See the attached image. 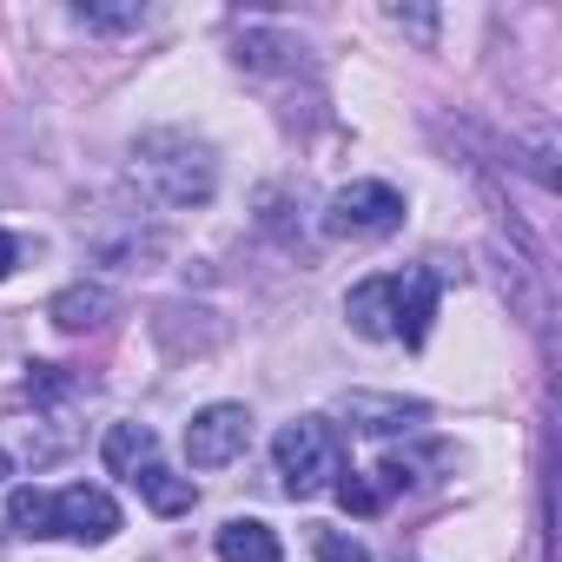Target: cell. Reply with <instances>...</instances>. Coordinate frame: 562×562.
Returning a JSON list of instances; mask_svg holds the SVG:
<instances>
[{"instance_id": "1", "label": "cell", "mask_w": 562, "mask_h": 562, "mask_svg": "<svg viewBox=\"0 0 562 562\" xmlns=\"http://www.w3.org/2000/svg\"><path fill=\"white\" fill-rule=\"evenodd\" d=\"M133 179H139L159 205H179V212H186V205H205V199L218 192V159H212L205 139L159 126V133H139V139H133Z\"/></svg>"}, {"instance_id": "2", "label": "cell", "mask_w": 562, "mask_h": 562, "mask_svg": "<svg viewBox=\"0 0 562 562\" xmlns=\"http://www.w3.org/2000/svg\"><path fill=\"white\" fill-rule=\"evenodd\" d=\"M271 463H278V483H285L292 503H312L325 490H338L345 476V443L325 417H299L271 437Z\"/></svg>"}, {"instance_id": "3", "label": "cell", "mask_w": 562, "mask_h": 562, "mask_svg": "<svg viewBox=\"0 0 562 562\" xmlns=\"http://www.w3.org/2000/svg\"><path fill=\"white\" fill-rule=\"evenodd\" d=\"M397 225H404V192L384 186V179H351L325 205V232L331 238H391Z\"/></svg>"}, {"instance_id": "4", "label": "cell", "mask_w": 562, "mask_h": 562, "mask_svg": "<svg viewBox=\"0 0 562 562\" xmlns=\"http://www.w3.org/2000/svg\"><path fill=\"white\" fill-rule=\"evenodd\" d=\"M251 450V411L245 404H205L192 424H186V457L192 470H225Z\"/></svg>"}, {"instance_id": "5", "label": "cell", "mask_w": 562, "mask_h": 562, "mask_svg": "<svg viewBox=\"0 0 562 562\" xmlns=\"http://www.w3.org/2000/svg\"><path fill=\"white\" fill-rule=\"evenodd\" d=\"M54 536H67V542H106V536H120V503L106 490H93V483H67L54 496Z\"/></svg>"}, {"instance_id": "6", "label": "cell", "mask_w": 562, "mask_h": 562, "mask_svg": "<svg viewBox=\"0 0 562 562\" xmlns=\"http://www.w3.org/2000/svg\"><path fill=\"white\" fill-rule=\"evenodd\" d=\"M345 318H351V331L371 338V345L397 338V278H358V285L345 292Z\"/></svg>"}, {"instance_id": "7", "label": "cell", "mask_w": 562, "mask_h": 562, "mask_svg": "<svg viewBox=\"0 0 562 562\" xmlns=\"http://www.w3.org/2000/svg\"><path fill=\"white\" fill-rule=\"evenodd\" d=\"M113 312H120V292H113V285H100V278H80V285H67V292L47 305V318H54L67 338H80V331H100Z\"/></svg>"}, {"instance_id": "8", "label": "cell", "mask_w": 562, "mask_h": 562, "mask_svg": "<svg viewBox=\"0 0 562 562\" xmlns=\"http://www.w3.org/2000/svg\"><path fill=\"white\" fill-rule=\"evenodd\" d=\"M430 318H437V271L430 265H411L397 278V338L417 351L430 338Z\"/></svg>"}, {"instance_id": "9", "label": "cell", "mask_w": 562, "mask_h": 562, "mask_svg": "<svg viewBox=\"0 0 562 562\" xmlns=\"http://www.w3.org/2000/svg\"><path fill=\"white\" fill-rule=\"evenodd\" d=\"M345 417H351V430L391 437V430H411V424H424V417H430V404H417V397H378V391H351V397H345Z\"/></svg>"}, {"instance_id": "10", "label": "cell", "mask_w": 562, "mask_h": 562, "mask_svg": "<svg viewBox=\"0 0 562 562\" xmlns=\"http://www.w3.org/2000/svg\"><path fill=\"white\" fill-rule=\"evenodd\" d=\"M153 450H159V437H153L146 424H113V430L100 437V463H106L113 476H126V483L153 463Z\"/></svg>"}, {"instance_id": "11", "label": "cell", "mask_w": 562, "mask_h": 562, "mask_svg": "<svg viewBox=\"0 0 562 562\" xmlns=\"http://www.w3.org/2000/svg\"><path fill=\"white\" fill-rule=\"evenodd\" d=\"M133 490H139V496H146V509H159V516H186V509L199 503V483H192V476H179V470H166L159 457L133 476Z\"/></svg>"}, {"instance_id": "12", "label": "cell", "mask_w": 562, "mask_h": 562, "mask_svg": "<svg viewBox=\"0 0 562 562\" xmlns=\"http://www.w3.org/2000/svg\"><path fill=\"white\" fill-rule=\"evenodd\" d=\"M218 555H225V562H285L278 536H271L258 516H232V522L218 529Z\"/></svg>"}, {"instance_id": "13", "label": "cell", "mask_w": 562, "mask_h": 562, "mask_svg": "<svg viewBox=\"0 0 562 562\" xmlns=\"http://www.w3.org/2000/svg\"><path fill=\"white\" fill-rule=\"evenodd\" d=\"M74 21H80V27H93V34H133V27H146L153 14L139 8V0H120V8H100V0H80V8H74Z\"/></svg>"}, {"instance_id": "14", "label": "cell", "mask_w": 562, "mask_h": 562, "mask_svg": "<svg viewBox=\"0 0 562 562\" xmlns=\"http://www.w3.org/2000/svg\"><path fill=\"white\" fill-rule=\"evenodd\" d=\"M8 522H14L21 536H54V496L34 490V483L14 490V496H8Z\"/></svg>"}, {"instance_id": "15", "label": "cell", "mask_w": 562, "mask_h": 562, "mask_svg": "<svg viewBox=\"0 0 562 562\" xmlns=\"http://www.w3.org/2000/svg\"><path fill=\"white\" fill-rule=\"evenodd\" d=\"M338 503H345L351 516H378V509H384V483H371V476L345 470V476H338Z\"/></svg>"}, {"instance_id": "16", "label": "cell", "mask_w": 562, "mask_h": 562, "mask_svg": "<svg viewBox=\"0 0 562 562\" xmlns=\"http://www.w3.org/2000/svg\"><path fill=\"white\" fill-rule=\"evenodd\" d=\"M312 549H318V562H384V555H371V549H364L358 536H345V529H318Z\"/></svg>"}, {"instance_id": "17", "label": "cell", "mask_w": 562, "mask_h": 562, "mask_svg": "<svg viewBox=\"0 0 562 562\" xmlns=\"http://www.w3.org/2000/svg\"><path fill=\"white\" fill-rule=\"evenodd\" d=\"M27 391H34L41 404H60V397L74 391V378H67V364H27Z\"/></svg>"}, {"instance_id": "18", "label": "cell", "mask_w": 562, "mask_h": 562, "mask_svg": "<svg viewBox=\"0 0 562 562\" xmlns=\"http://www.w3.org/2000/svg\"><path fill=\"white\" fill-rule=\"evenodd\" d=\"M391 27H411V34H437V14H411V8H391Z\"/></svg>"}, {"instance_id": "19", "label": "cell", "mask_w": 562, "mask_h": 562, "mask_svg": "<svg viewBox=\"0 0 562 562\" xmlns=\"http://www.w3.org/2000/svg\"><path fill=\"white\" fill-rule=\"evenodd\" d=\"M14 265H21V238L0 232V278H14Z\"/></svg>"}, {"instance_id": "20", "label": "cell", "mask_w": 562, "mask_h": 562, "mask_svg": "<svg viewBox=\"0 0 562 562\" xmlns=\"http://www.w3.org/2000/svg\"><path fill=\"white\" fill-rule=\"evenodd\" d=\"M14 476V457H8V443H0V483H8Z\"/></svg>"}]
</instances>
